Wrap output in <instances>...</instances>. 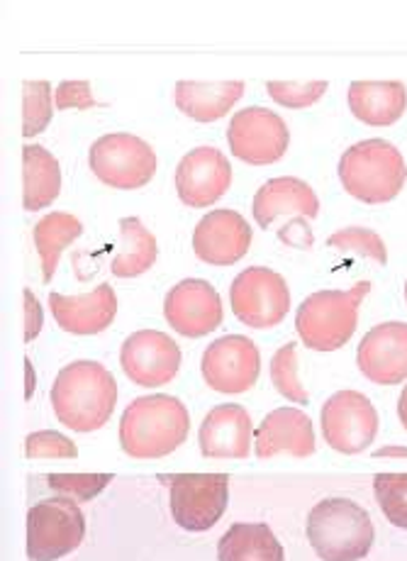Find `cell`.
<instances>
[{"mask_svg":"<svg viewBox=\"0 0 407 561\" xmlns=\"http://www.w3.org/2000/svg\"><path fill=\"white\" fill-rule=\"evenodd\" d=\"M232 167L216 147H198L188 152L176 169V191L190 208H208L228 193Z\"/></svg>","mask_w":407,"mask_h":561,"instance_id":"2e32d148","label":"cell"},{"mask_svg":"<svg viewBox=\"0 0 407 561\" xmlns=\"http://www.w3.org/2000/svg\"><path fill=\"white\" fill-rule=\"evenodd\" d=\"M398 417H400L403 427L407 430V386L403 388V393H400V401H398Z\"/></svg>","mask_w":407,"mask_h":561,"instance_id":"74e56055","label":"cell"},{"mask_svg":"<svg viewBox=\"0 0 407 561\" xmlns=\"http://www.w3.org/2000/svg\"><path fill=\"white\" fill-rule=\"evenodd\" d=\"M200 371L212 391L224 396L249 391L261 374L259 347L244 334H228L212 342L202 354Z\"/></svg>","mask_w":407,"mask_h":561,"instance_id":"7c38bea8","label":"cell"},{"mask_svg":"<svg viewBox=\"0 0 407 561\" xmlns=\"http://www.w3.org/2000/svg\"><path fill=\"white\" fill-rule=\"evenodd\" d=\"M376 457H407V447H383L376 451Z\"/></svg>","mask_w":407,"mask_h":561,"instance_id":"8d00e7d4","label":"cell"},{"mask_svg":"<svg viewBox=\"0 0 407 561\" xmlns=\"http://www.w3.org/2000/svg\"><path fill=\"white\" fill-rule=\"evenodd\" d=\"M315 447L313 420L298 408L271 410L256 430L254 451L259 459H274L278 455L307 459L315 455Z\"/></svg>","mask_w":407,"mask_h":561,"instance_id":"ac0fdd59","label":"cell"},{"mask_svg":"<svg viewBox=\"0 0 407 561\" xmlns=\"http://www.w3.org/2000/svg\"><path fill=\"white\" fill-rule=\"evenodd\" d=\"M117 403L115 376L98 362H73L51 386V408L73 433H95L108 423Z\"/></svg>","mask_w":407,"mask_h":561,"instance_id":"6da1fadb","label":"cell"},{"mask_svg":"<svg viewBox=\"0 0 407 561\" xmlns=\"http://www.w3.org/2000/svg\"><path fill=\"white\" fill-rule=\"evenodd\" d=\"M307 539L323 561H359L369 557L376 527L357 501L325 499L307 515Z\"/></svg>","mask_w":407,"mask_h":561,"instance_id":"3957f363","label":"cell"},{"mask_svg":"<svg viewBox=\"0 0 407 561\" xmlns=\"http://www.w3.org/2000/svg\"><path fill=\"white\" fill-rule=\"evenodd\" d=\"M220 561H286L283 545L269 525L234 523L218 542Z\"/></svg>","mask_w":407,"mask_h":561,"instance_id":"d4e9b609","label":"cell"},{"mask_svg":"<svg viewBox=\"0 0 407 561\" xmlns=\"http://www.w3.org/2000/svg\"><path fill=\"white\" fill-rule=\"evenodd\" d=\"M120 250L113 256L111 272L120 278H132L149 272L156 264L159 256V244L154 234L149 232L142 220L137 218H125L120 220Z\"/></svg>","mask_w":407,"mask_h":561,"instance_id":"484cf974","label":"cell"},{"mask_svg":"<svg viewBox=\"0 0 407 561\" xmlns=\"http://www.w3.org/2000/svg\"><path fill=\"white\" fill-rule=\"evenodd\" d=\"M184 354L174 337L159 330H139L123 342L120 364L127 379L144 388H159L176 379Z\"/></svg>","mask_w":407,"mask_h":561,"instance_id":"4fadbf2b","label":"cell"},{"mask_svg":"<svg viewBox=\"0 0 407 561\" xmlns=\"http://www.w3.org/2000/svg\"><path fill=\"white\" fill-rule=\"evenodd\" d=\"M85 537V517L77 501L47 499L27 513V557L32 561H57L77 552Z\"/></svg>","mask_w":407,"mask_h":561,"instance_id":"52a82bcc","label":"cell"},{"mask_svg":"<svg viewBox=\"0 0 407 561\" xmlns=\"http://www.w3.org/2000/svg\"><path fill=\"white\" fill-rule=\"evenodd\" d=\"M111 481L113 473H49L47 477L51 491L77 503L93 501Z\"/></svg>","mask_w":407,"mask_h":561,"instance_id":"4dcf8cb0","label":"cell"},{"mask_svg":"<svg viewBox=\"0 0 407 561\" xmlns=\"http://www.w3.org/2000/svg\"><path fill=\"white\" fill-rule=\"evenodd\" d=\"M349 111L369 127L398 123L407 107V89L400 81H357L349 85Z\"/></svg>","mask_w":407,"mask_h":561,"instance_id":"7402d4cb","label":"cell"},{"mask_svg":"<svg viewBox=\"0 0 407 561\" xmlns=\"http://www.w3.org/2000/svg\"><path fill=\"white\" fill-rule=\"evenodd\" d=\"M188 430V408L178 398L142 396L125 408L120 445L132 459H162L184 445Z\"/></svg>","mask_w":407,"mask_h":561,"instance_id":"7a4b0ae2","label":"cell"},{"mask_svg":"<svg viewBox=\"0 0 407 561\" xmlns=\"http://www.w3.org/2000/svg\"><path fill=\"white\" fill-rule=\"evenodd\" d=\"M27 459H77L79 449L69 437H63L55 430H42L32 433L25 442Z\"/></svg>","mask_w":407,"mask_h":561,"instance_id":"836d02e7","label":"cell"},{"mask_svg":"<svg viewBox=\"0 0 407 561\" xmlns=\"http://www.w3.org/2000/svg\"><path fill=\"white\" fill-rule=\"evenodd\" d=\"M271 381L274 388L288 401H293L298 405H307L310 396L298 379V352H295V342H288L286 347L278 350L271 359Z\"/></svg>","mask_w":407,"mask_h":561,"instance_id":"f546056e","label":"cell"},{"mask_svg":"<svg viewBox=\"0 0 407 561\" xmlns=\"http://www.w3.org/2000/svg\"><path fill=\"white\" fill-rule=\"evenodd\" d=\"M200 455L208 459H246L252 451V417L237 403L216 405L198 433Z\"/></svg>","mask_w":407,"mask_h":561,"instance_id":"d6986e66","label":"cell"},{"mask_svg":"<svg viewBox=\"0 0 407 561\" xmlns=\"http://www.w3.org/2000/svg\"><path fill=\"white\" fill-rule=\"evenodd\" d=\"M339 181L351 198L381 205L403 191L407 164L395 145L385 139H363L341 154Z\"/></svg>","mask_w":407,"mask_h":561,"instance_id":"277c9868","label":"cell"},{"mask_svg":"<svg viewBox=\"0 0 407 561\" xmlns=\"http://www.w3.org/2000/svg\"><path fill=\"white\" fill-rule=\"evenodd\" d=\"M276 103L286 107H310L327 93V81H307V83H288V81H269L266 83Z\"/></svg>","mask_w":407,"mask_h":561,"instance_id":"d6a6232c","label":"cell"},{"mask_svg":"<svg viewBox=\"0 0 407 561\" xmlns=\"http://www.w3.org/2000/svg\"><path fill=\"white\" fill-rule=\"evenodd\" d=\"M405 298H407V284H405Z\"/></svg>","mask_w":407,"mask_h":561,"instance_id":"f35d334b","label":"cell"},{"mask_svg":"<svg viewBox=\"0 0 407 561\" xmlns=\"http://www.w3.org/2000/svg\"><path fill=\"white\" fill-rule=\"evenodd\" d=\"M164 318L181 337H206L222 325V300L202 278H186L166 294Z\"/></svg>","mask_w":407,"mask_h":561,"instance_id":"5bb4252c","label":"cell"},{"mask_svg":"<svg viewBox=\"0 0 407 561\" xmlns=\"http://www.w3.org/2000/svg\"><path fill=\"white\" fill-rule=\"evenodd\" d=\"M327 244L337 247V250H341V252H357L381 266H385V262H388V252H385L381 234H376L373 230H367V228L339 230L329 237Z\"/></svg>","mask_w":407,"mask_h":561,"instance_id":"1f68e13d","label":"cell"},{"mask_svg":"<svg viewBox=\"0 0 407 561\" xmlns=\"http://www.w3.org/2000/svg\"><path fill=\"white\" fill-rule=\"evenodd\" d=\"M49 310L63 332L89 337V334H98L113 325L117 316V296L111 284H101L85 296L51 294Z\"/></svg>","mask_w":407,"mask_h":561,"instance_id":"ffe728a7","label":"cell"},{"mask_svg":"<svg viewBox=\"0 0 407 561\" xmlns=\"http://www.w3.org/2000/svg\"><path fill=\"white\" fill-rule=\"evenodd\" d=\"M57 107L59 111H69V107H95L98 103L93 101L91 95V85L85 81H67L59 83L57 89Z\"/></svg>","mask_w":407,"mask_h":561,"instance_id":"e575fe53","label":"cell"},{"mask_svg":"<svg viewBox=\"0 0 407 561\" xmlns=\"http://www.w3.org/2000/svg\"><path fill=\"white\" fill-rule=\"evenodd\" d=\"M42 330V306L37 304L35 294L25 288V342H32Z\"/></svg>","mask_w":407,"mask_h":561,"instance_id":"d590c367","label":"cell"},{"mask_svg":"<svg viewBox=\"0 0 407 561\" xmlns=\"http://www.w3.org/2000/svg\"><path fill=\"white\" fill-rule=\"evenodd\" d=\"M232 154L252 167L276 164L286 154L291 135L286 121L269 107H244L228 127Z\"/></svg>","mask_w":407,"mask_h":561,"instance_id":"8fae6325","label":"cell"},{"mask_svg":"<svg viewBox=\"0 0 407 561\" xmlns=\"http://www.w3.org/2000/svg\"><path fill=\"white\" fill-rule=\"evenodd\" d=\"M244 95L242 81L224 83H200V81H178L176 83V105L196 123H216L222 115L232 111V105Z\"/></svg>","mask_w":407,"mask_h":561,"instance_id":"603a6c76","label":"cell"},{"mask_svg":"<svg viewBox=\"0 0 407 561\" xmlns=\"http://www.w3.org/2000/svg\"><path fill=\"white\" fill-rule=\"evenodd\" d=\"M168 485L171 515L188 533H208L228 511L230 479L228 473H176L159 477Z\"/></svg>","mask_w":407,"mask_h":561,"instance_id":"8992f818","label":"cell"},{"mask_svg":"<svg viewBox=\"0 0 407 561\" xmlns=\"http://www.w3.org/2000/svg\"><path fill=\"white\" fill-rule=\"evenodd\" d=\"M89 164L103 183L123 191L142 188L156 174L154 149L142 137L127 133H113L95 139Z\"/></svg>","mask_w":407,"mask_h":561,"instance_id":"ba28073f","label":"cell"},{"mask_svg":"<svg viewBox=\"0 0 407 561\" xmlns=\"http://www.w3.org/2000/svg\"><path fill=\"white\" fill-rule=\"evenodd\" d=\"M23 208L37 213L55 203L61 193V167L49 149L39 145L23 147Z\"/></svg>","mask_w":407,"mask_h":561,"instance_id":"cb8c5ba5","label":"cell"},{"mask_svg":"<svg viewBox=\"0 0 407 561\" xmlns=\"http://www.w3.org/2000/svg\"><path fill=\"white\" fill-rule=\"evenodd\" d=\"M230 304L240 322L256 330L281 325L291 310L286 278L266 266H249L232 280Z\"/></svg>","mask_w":407,"mask_h":561,"instance_id":"9c48e42d","label":"cell"},{"mask_svg":"<svg viewBox=\"0 0 407 561\" xmlns=\"http://www.w3.org/2000/svg\"><path fill=\"white\" fill-rule=\"evenodd\" d=\"M23 135L37 137L45 133L55 113L51 103V85L47 81H27L23 89Z\"/></svg>","mask_w":407,"mask_h":561,"instance_id":"f1b7e54d","label":"cell"},{"mask_svg":"<svg viewBox=\"0 0 407 561\" xmlns=\"http://www.w3.org/2000/svg\"><path fill=\"white\" fill-rule=\"evenodd\" d=\"M252 228L237 210H212L196 225L193 252L212 266H232L249 252Z\"/></svg>","mask_w":407,"mask_h":561,"instance_id":"e0dca14e","label":"cell"},{"mask_svg":"<svg viewBox=\"0 0 407 561\" xmlns=\"http://www.w3.org/2000/svg\"><path fill=\"white\" fill-rule=\"evenodd\" d=\"M319 425L327 445L347 457L367 451L379 437L376 405L359 391H337L329 396Z\"/></svg>","mask_w":407,"mask_h":561,"instance_id":"30bf717a","label":"cell"},{"mask_svg":"<svg viewBox=\"0 0 407 561\" xmlns=\"http://www.w3.org/2000/svg\"><path fill=\"white\" fill-rule=\"evenodd\" d=\"M83 234V225L71 213H49L35 225V247L42 259V274L45 280L55 276L61 252Z\"/></svg>","mask_w":407,"mask_h":561,"instance_id":"4316f807","label":"cell"},{"mask_svg":"<svg viewBox=\"0 0 407 561\" xmlns=\"http://www.w3.org/2000/svg\"><path fill=\"white\" fill-rule=\"evenodd\" d=\"M357 364L369 381L395 386L407 381V322H381L359 342Z\"/></svg>","mask_w":407,"mask_h":561,"instance_id":"9a60e30c","label":"cell"},{"mask_svg":"<svg viewBox=\"0 0 407 561\" xmlns=\"http://www.w3.org/2000/svg\"><path fill=\"white\" fill-rule=\"evenodd\" d=\"M373 493L385 520L407 530V473H379L373 479Z\"/></svg>","mask_w":407,"mask_h":561,"instance_id":"83f0119b","label":"cell"},{"mask_svg":"<svg viewBox=\"0 0 407 561\" xmlns=\"http://www.w3.org/2000/svg\"><path fill=\"white\" fill-rule=\"evenodd\" d=\"M371 280H359L349 290H317L298 308L295 330L307 350L335 352L359 328V308L369 296Z\"/></svg>","mask_w":407,"mask_h":561,"instance_id":"5b68a950","label":"cell"},{"mask_svg":"<svg viewBox=\"0 0 407 561\" xmlns=\"http://www.w3.org/2000/svg\"><path fill=\"white\" fill-rule=\"evenodd\" d=\"M254 220L261 230H269L271 225L283 215H298V218L315 220L319 213L317 193L305 181L295 176H281L266 181L254 196Z\"/></svg>","mask_w":407,"mask_h":561,"instance_id":"44dd1931","label":"cell"}]
</instances>
